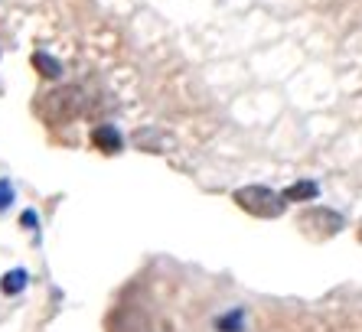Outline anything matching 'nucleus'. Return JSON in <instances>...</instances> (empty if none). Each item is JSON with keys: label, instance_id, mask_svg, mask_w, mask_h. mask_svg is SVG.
Segmentation results:
<instances>
[{"label": "nucleus", "instance_id": "f257e3e1", "mask_svg": "<svg viewBox=\"0 0 362 332\" xmlns=\"http://www.w3.org/2000/svg\"><path fill=\"white\" fill-rule=\"evenodd\" d=\"M85 111V92L76 85H62V88H52L36 101V114L46 121V124H69L76 121Z\"/></svg>", "mask_w": 362, "mask_h": 332}, {"label": "nucleus", "instance_id": "f03ea898", "mask_svg": "<svg viewBox=\"0 0 362 332\" xmlns=\"http://www.w3.org/2000/svg\"><path fill=\"white\" fill-rule=\"evenodd\" d=\"M232 199H235L248 215H258V218H278L287 206L284 196H281V192H271L268 186H242V189H235Z\"/></svg>", "mask_w": 362, "mask_h": 332}, {"label": "nucleus", "instance_id": "7ed1b4c3", "mask_svg": "<svg viewBox=\"0 0 362 332\" xmlns=\"http://www.w3.org/2000/svg\"><path fill=\"white\" fill-rule=\"evenodd\" d=\"M297 225L313 238H329V235H337L343 228V215L329 212V208H303Z\"/></svg>", "mask_w": 362, "mask_h": 332}, {"label": "nucleus", "instance_id": "20e7f679", "mask_svg": "<svg viewBox=\"0 0 362 332\" xmlns=\"http://www.w3.org/2000/svg\"><path fill=\"white\" fill-rule=\"evenodd\" d=\"M92 143L101 150V153H118L121 150V134L111 124H98L92 131Z\"/></svg>", "mask_w": 362, "mask_h": 332}, {"label": "nucleus", "instance_id": "39448f33", "mask_svg": "<svg viewBox=\"0 0 362 332\" xmlns=\"http://www.w3.org/2000/svg\"><path fill=\"white\" fill-rule=\"evenodd\" d=\"M317 192H320V186L313 183V179H300V183L287 186L281 196H284V202H310V199H317Z\"/></svg>", "mask_w": 362, "mask_h": 332}, {"label": "nucleus", "instance_id": "423d86ee", "mask_svg": "<svg viewBox=\"0 0 362 332\" xmlns=\"http://www.w3.org/2000/svg\"><path fill=\"white\" fill-rule=\"evenodd\" d=\"M115 332H147V319L141 313H118V319L111 323Z\"/></svg>", "mask_w": 362, "mask_h": 332}, {"label": "nucleus", "instance_id": "0eeeda50", "mask_svg": "<svg viewBox=\"0 0 362 332\" xmlns=\"http://www.w3.org/2000/svg\"><path fill=\"white\" fill-rule=\"evenodd\" d=\"M26 280H30V274L26 271H10V274H4V280H0V290L7 293V297H13V293H20L26 287Z\"/></svg>", "mask_w": 362, "mask_h": 332}, {"label": "nucleus", "instance_id": "6e6552de", "mask_svg": "<svg viewBox=\"0 0 362 332\" xmlns=\"http://www.w3.org/2000/svg\"><path fill=\"white\" fill-rule=\"evenodd\" d=\"M33 66L40 69L42 78H59V75H62V66L52 56H46V52H36V56H33Z\"/></svg>", "mask_w": 362, "mask_h": 332}, {"label": "nucleus", "instance_id": "1a4fd4ad", "mask_svg": "<svg viewBox=\"0 0 362 332\" xmlns=\"http://www.w3.org/2000/svg\"><path fill=\"white\" fill-rule=\"evenodd\" d=\"M242 319H245V313H242V309H235V316H232V313H226V316H222V319H219V323H216V326H219L222 332H238V329H242Z\"/></svg>", "mask_w": 362, "mask_h": 332}, {"label": "nucleus", "instance_id": "9d476101", "mask_svg": "<svg viewBox=\"0 0 362 332\" xmlns=\"http://www.w3.org/2000/svg\"><path fill=\"white\" fill-rule=\"evenodd\" d=\"M10 202H13V186H10L7 179H0V212H4Z\"/></svg>", "mask_w": 362, "mask_h": 332}, {"label": "nucleus", "instance_id": "9b49d317", "mask_svg": "<svg viewBox=\"0 0 362 332\" xmlns=\"http://www.w3.org/2000/svg\"><path fill=\"white\" fill-rule=\"evenodd\" d=\"M23 225H36V212H23V218H20Z\"/></svg>", "mask_w": 362, "mask_h": 332}]
</instances>
